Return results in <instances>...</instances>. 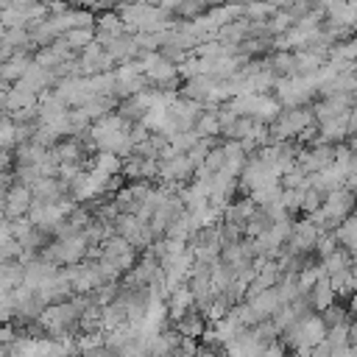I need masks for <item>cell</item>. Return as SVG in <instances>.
Listing matches in <instances>:
<instances>
[{"label":"cell","mask_w":357,"mask_h":357,"mask_svg":"<svg viewBox=\"0 0 357 357\" xmlns=\"http://www.w3.org/2000/svg\"><path fill=\"white\" fill-rule=\"evenodd\" d=\"M31 201H33L31 190H28L25 184H17V181H14V184L3 192V215H6L8 220H14V218H25Z\"/></svg>","instance_id":"6da1fadb"},{"label":"cell","mask_w":357,"mask_h":357,"mask_svg":"<svg viewBox=\"0 0 357 357\" xmlns=\"http://www.w3.org/2000/svg\"><path fill=\"white\" fill-rule=\"evenodd\" d=\"M206 318L195 310V307H190L184 315H178V318H173L170 321V329L178 335V337H190V340H201V335L206 332Z\"/></svg>","instance_id":"7a4b0ae2"},{"label":"cell","mask_w":357,"mask_h":357,"mask_svg":"<svg viewBox=\"0 0 357 357\" xmlns=\"http://www.w3.org/2000/svg\"><path fill=\"white\" fill-rule=\"evenodd\" d=\"M307 301H310V310L312 312H324L326 307H332L337 298H335V293H332V287H329V279H326V273L307 290Z\"/></svg>","instance_id":"3957f363"},{"label":"cell","mask_w":357,"mask_h":357,"mask_svg":"<svg viewBox=\"0 0 357 357\" xmlns=\"http://www.w3.org/2000/svg\"><path fill=\"white\" fill-rule=\"evenodd\" d=\"M321 315V321H324V326L326 329H332V326H340V324H351V312H349V307H343L340 301H335L332 307H326L324 312H318Z\"/></svg>","instance_id":"277c9868"},{"label":"cell","mask_w":357,"mask_h":357,"mask_svg":"<svg viewBox=\"0 0 357 357\" xmlns=\"http://www.w3.org/2000/svg\"><path fill=\"white\" fill-rule=\"evenodd\" d=\"M61 39H64V45H67L70 50H84L86 45L95 42V31H92V28H73V31L61 33Z\"/></svg>","instance_id":"5b68a950"},{"label":"cell","mask_w":357,"mask_h":357,"mask_svg":"<svg viewBox=\"0 0 357 357\" xmlns=\"http://www.w3.org/2000/svg\"><path fill=\"white\" fill-rule=\"evenodd\" d=\"M0 8H6V3H3V0H0Z\"/></svg>","instance_id":"8992f818"}]
</instances>
